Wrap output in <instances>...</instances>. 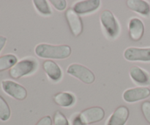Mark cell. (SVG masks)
<instances>
[{
	"instance_id": "obj_12",
	"label": "cell",
	"mask_w": 150,
	"mask_h": 125,
	"mask_svg": "<svg viewBox=\"0 0 150 125\" xmlns=\"http://www.w3.org/2000/svg\"><path fill=\"white\" fill-rule=\"evenodd\" d=\"M100 5V1L99 0H85L76 3L73 9L79 15H83L98 10Z\"/></svg>"
},
{
	"instance_id": "obj_23",
	"label": "cell",
	"mask_w": 150,
	"mask_h": 125,
	"mask_svg": "<svg viewBox=\"0 0 150 125\" xmlns=\"http://www.w3.org/2000/svg\"><path fill=\"white\" fill-rule=\"evenodd\" d=\"M35 125H52V119L50 116H44Z\"/></svg>"
},
{
	"instance_id": "obj_20",
	"label": "cell",
	"mask_w": 150,
	"mask_h": 125,
	"mask_svg": "<svg viewBox=\"0 0 150 125\" xmlns=\"http://www.w3.org/2000/svg\"><path fill=\"white\" fill-rule=\"evenodd\" d=\"M53 121L54 125H70L66 116L59 110H57L54 113Z\"/></svg>"
},
{
	"instance_id": "obj_3",
	"label": "cell",
	"mask_w": 150,
	"mask_h": 125,
	"mask_svg": "<svg viewBox=\"0 0 150 125\" xmlns=\"http://www.w3.org/2000/svg\"><path fill=\"white\" fill-rule=\"evenodd\" d=\"M67 73L77 78L85 84H92L95 80L93 72L83 65L77 63L70 65L67 67Z\"/></svg>"
},
{
	"instance_id": "obj_22",
	"label": "cell",
	"mask_w": 150,
	"mask_h": 125,
	"mask_svg": "<svg viewBox=\"0 0 150 125\" xmlns=\"http://www.w3.org/2000/svg\"><path fill=\"white\" fill-rule=\"evenodd\" d=\"M50 2L57 10L59 11H62L67 7V1L65 0H51Z\"/></svg>"
},
{
	"instance_id": "obj_14",
	"label": "cell",
	"mask_w": 150,
	"mask_h": 125,
	"mask_svg": "<svg viewBox=\"0 0 150 125\" xmlns=\"http://www.w3.org/2000/svg\"><path fill=\"white\" fill-rule=\"evenodd\" d=\"M126 3L128 8L133 11L143 16H149L150 5L146 1L143 0H128Z\"/></svg>"
},
{
	"instance_id": "obj_26",
	"label": "cell",
	"mask_w": 150,
	"mask_h": 125,
	"mask_svg": "<svg viewBox=\"0 0 150 125\" xmlns=\"http://www.w3.org/2000/svg\"><path fill=\"white\" fill-rule=\"evenodd\" d=\"M148 84H149V85H150V75L149 76V82H148Z\"/></svg>"
},
{
	"instance_id": "obj_13",
	"label": "cell",
	"mask_w": 150,
	"mask_h": 125,
	"mask_svg": "<svg viewBox=\"0 0 150 125\" xmlns=\"http://www.w3.org/2000/svg\"><path fill=\"white\" fill-rule=\"evenodd\" d=\"M42 68L48 77L54 82L60 80L62 78V70L59 66L54 61L51 60H47L42 63Z\"/></svg>"
},
{
	"instance_id": "obj_18",
	"label": "cell",
	"mask_w": 150,
	"mask_h": 125,
	"mask_svg": "<svg viewBox=\"0 0 150 125\" xmlns=\"http://www.w3.org/2000/svg\"><path fill=\"white\" fill-rule=\"evenodd\" d=\"M10 114L11 112L8 104L4 99L0 96V119L2 121H6L10 119Z\"/></svg>"
},
{
	"instance_id": "obj_4",
	"label": "cell",
	"mask_w": 150,
	"mask_h": 125,
	"mask_svg": "<svg viewBox=\"0 0 150 125\" xmlns=\"http://www.w3.org/2000/svg\"><path fill=\"white\" fill-rule=\"evenodd\" d=\"M36 62L32 59H24L18 62L9 71V74L13 79H19L32 73L36 69Z\"/></svg>"
},
{
	"instance_id": "obj_9",
	"label": "cell",
	"mask_w": 150,
	"mask_h": 125,
	"mask_svg": "<svg viewBox=\"0 0 150 125\" xmlns=\"http://www.w3.org/2000/svg\"><path fill=\"white\" fill-rule=\"evenodd\" d=\"M150 96V89L147 87H137L126 90L123 94V99L128 103H133L144 99Z\"/></svg>"
},
{
	"instance_id": "obj_24",
	"label": "cell",
	"mask_w": 150,
	"mask_h": 125,
	"mask_svg": "<svg viewBox=\"0 0 150 125\" xmlns=\"http://www.w3.org/2000/svg\"><path fill=\"white\" fill-rule=\"evenodd\" d=\"M73 125H85V124L82 123L80 118H79V116H77L74 118V119H73Z\"/></svg>"
},
{
	"instance_id": "obj_16",
	"label": "cell",
	"mask_w": 150,
	"mask_h": 125,
	"mask_svg": "<svg viewBox=\"0 0 150 125\" xmlns=\"http://www.w3.org/2000/svg\"><path fill=\"white\" fill-rule=\"evenodd\" d=\"M54 101L57 105L63 107H68L75 102V97L73 94L67 92H59L53 97Z\"/></svg>"
},
{
	"instance_id": "obj_8",
	"label": "cell",
	"mask_w": 150,
	"mask_h": 125,
	"mask_svg": "<svg viewBox=\"0 0 150 125\" xmlns=\"http://www.w3.org/2000/svg\"><path fill=\"white\" fill-rule=\"evenodd\" d=\"M65 18L73 36H79L83 29V22L79 15L76 13L73 8H69L65 12Z\"/></svg>"
},
{
	"instance_id": "obj_17",
	"label": "cell",
	"mask_w": 150,
	"mask_h": 125,
	"mask_svg": "<svg viewBox=\"0 0 150 125\" xmlns=\"http://www.w3.org/2000/svg\"><path fill=\"white\" fill-rule=\"evenodd\" d=\"M18 63V59L16 55L7 54L0 57V71L7 70L13 68Z\"/></svg>"
},
{
	"instance_id": "obj_11",
	"label": "cell",
	"mask_w": 150,
	"mask_h": 125,
	"mask_svg": "<svg viewBox=\"0 0 150 125\" xmlns=\"http://www.w3.org/2000/svg\"><path fill=\"white\" fill-rule=\"evenodd\" d=\"M129 35L132 41H139L144 34V25L142 21L138 18H133L129 21Z\"/></svg>"
},
{
	"instance_id": "obj_5",
	"label": "cell",
	"mask_w": 150,
	"mask_h": 125,
	"mask_svg": "<svg viewBox=\"0 0 150 125\" xmlns=\"http://www.w3.org/2000/svg\"><path fill=\"white\" fill-rule=\"evenodd\" d=\"M79 116L82 123L91 124L102 121L105 117V111L100 107H92L83 110Z\"/></svg>"
},
{
	"instance_id": "obj_21",
	"label": "cell",
	"mask_w": 150,
	"mask_h": 125,
	"mask_svg": "<svg viewBox=\"0 0 150 125\" xmlns=\"http://www.w3.org/2000/svg\"><path fill=\"white\" fill-rule=\"evenodd\" d=\"M142 113L144 116L146 121L150 124V101H144L141 106Z\"/></svg>"
},
{
	"instance_id": "obj_1",
	"label": "cell",
	"mask_w": 150,
	"mask_h": 125,
	"mask_svg": "<svg viewBox=\"0 0 150 125\" xmlns=\"http://www.w3.org/2000/svg\"><path fill=\"white\" fill-rule=\"evenodd\" d=\"M35 52L41 58L62 60L70 57L72 49L68 45H51L48 44H38Z\"/></svg>"
},
{
	"instance_id": "obj_25",
	"label": "cell",
	"mask_w": 150,
	"mask_h": 125,
	"mask_svg": "<svg viewBox=\"0 0 150 125\" xmlns=\"http://www.w3.org/2000/svg\"><path fill=\"white\" fill-rule=\"evenodd\" d=\"M6 42H7V38L4 36H0V51L4 48Z\"/></svg>"
},
{
	"instance_id": "obj_15",
	"label": "cell",
	"mask_w": 150,
	"mask_h": 125,
	"mask_svg": "<svg viewBox=\"0 0 150 125\" xmlns=\"http://www.w3.org/2000/svg\"><path fill=\"white\" fill-rule=\"evenodd\" d=\"M130 76L135 82L139 85H146L149 82L147 74L139 66H133L129 70Z\"/></svg>"
},
{
	"instance_id": "obj_2",
	"label": "cell",
	"mask_w": 150,
	"mask_h": 125,
	"mask_svg": "<svg viewBox=\"0 0 150 125\" xmlns=\"http://www.w3.org/2000/svg\"><path fill=\"white\" fill-rule=\"evenodd\" d=\"M101 24L105 29V33L109 38H115L120 33V26L114 14L110 10L103 11L100 17Z\"/></svg>"
},
{
	"instance_id": "obj_19",
	"label": "cell",
	"mask_w": 150,
	"mask_h": 125,
	"mask_svg": "<svg viewBox=\"0 0 150 125\" xmlns=\"http://www.w3.org/2000/svg\"><path fill=\"white\" fill-rule=\"evenodd\" d=\"M34 5L36 7L37 10L44 16H50L52 14L51 9L48 6L47 1L45 0H34Z\"/></svg>"
},
{
	"instance_id": "obj_7",
	"label": "cell",
	"mask_w": 150,
	"mask_h": 125,
	"mask_svg": "<svg viewBox=\"0 0 150 125\" xmlns=\"http://www.w3.org/2000/svg\"><path fill=\"white\" fill-rule=\"evenodd\" d=\"M124 57L128 61H150V48L129 47L124 51Z\"/></svg>"
},
{
	"instance_id": "obj_6",
	"label": "cell",
	"mask_w": 150,
	"mask_h": 125,
	"mask_svg": "<svg viewBox=\"0 0 150 125\" xmlns=\"http://www.w3.org/2000/svg\"><path fill=\"white\" fill-rule=\"evenodd\" d=\"M3 91L9 96L18 100H23L27 96V91L23 86L11 80L1 82Z\"/></svg>"
},
{
	"instance_id": "obj_10",
	"label": "cell",
	"mask_w": 150,
	"mask_h": 125,
	"mask_svg": "<svg viewBox=\"0 0 150 125\" xmlns=\"http://www.w3.org/2000/svg\"><path fill=\"white\" fill-rule=\"evenodd\" d=\"M130 115L129 109L122 105L117 107L108 119L106 125H125Z\"/></svg>"
}]
</instances>
